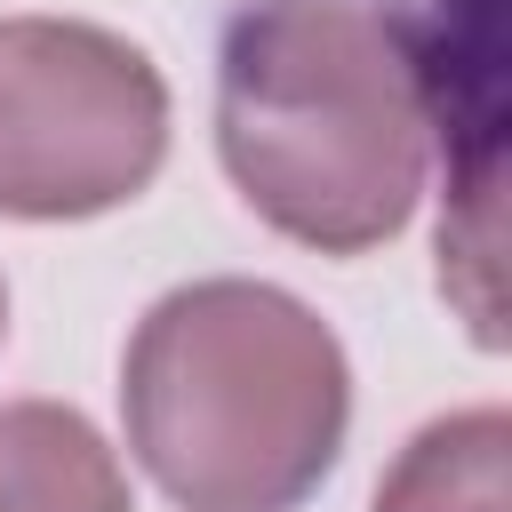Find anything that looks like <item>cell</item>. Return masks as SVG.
<instances>
[{
  "label": "cell",
  "instance_id": "cell-1",
  "mask_svg": "<svg viewBox=\"0 0 512 512\" xmlns=\"http://www.w3.org/2000/svg\"><path fill=\"white\" fill-rule=\"evenodd\" d=\"M432 56L376 0H248L216 48L232 192L296 248L368 256L424 192Z\"/></svg>",
  "mask_w": 512,
  "mask_h": 512
},
{
  "label": "cell",
  "instance_id": "cell-2",
  "mask_svg": "<svg viewBox=\"0 0 512 512\" xmlns=\"http://www.w3.org/2000/svg\"><path fill=\"white\" fill-rule=\"evenodd\" d=\"M120 424L176 512H296L336 472L352 360L304 296L192 280L136 320Z\"/></svg>",
  "mask_w": 512,
  "mask_h": 512
},
{
  "label": "cell",
  "instance_id": "cell-3",
  "mask_svg": "<svg viewBox=\"0 0 512 512\" xmlns=\"http://www.w3.org/2000/svg\"><path fill=\"white\" fill-rule=\"evenodd\" d=\"M168 160L160 64L80 16H0V216L128 208Z\"/></svg>",
  "mask_w": 512,
  "mask_h": 512
},
{
  "label": "cell",
  "instance_id": "cell-4",
  "mask_svg": "<svg viewBox=\"0 0 512 512\" xmlns=\"http://www.w3.org/2000/svg\"><path fill=\"white\" fill-rule=\"evenodd\" d=\"M0 512H136L104 432L64 400L0 408Z\"/></svg>",
  "mask_w": 512,
  "mask_h": 512
},
{
  "label": "cell",
  "instance_id": "cell-5",
  "mask_svg": "<svg viewBox=\"0 0 512 512\" xmlns=\"http://www.w3.org/2000/svg\"><path fill=\"white\" fill-rule=\"evenodd\" d=\"M376 512H512V416L464 408L424 424L392 456Z\"/></svg>",
  "mask_w": 512,
  "mask_h": 512
},
{
  "label": "cell",
  "instance_id": "cell-6",
  "mask_svg": "<svg viewBox=\"0 0 512 512\" xmlns=\"http://www.w3.org/2000/svg\"><path fill=\"white\" fill-rule=\"evenodd\" d=\"M0 336H8V288H0Z\"/></svg>",
  "mask_w": 512,
  "mask_h": 512
}]
</instances>
